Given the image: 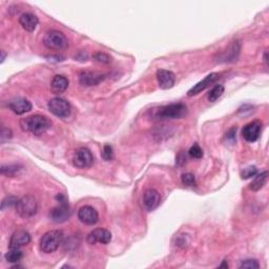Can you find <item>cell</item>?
<instances>
[{
    "label": "cell",
    "instance_id": "6da1fadb",
    "mask_svg": "<svg viewBox=\"0 0 269 269\" xmlns=\"http://www.w3.org/2000/svg\"><path fill=\"white\" fill-rule=\"evenodd\" d=\"M150 114L151 119L158 121L181 119L187 114V107L183 103H171L154 108V110H151Z\"/></svg>",
    "mask_w": 269,
    "mask_h": 269
},
{
    "label": "cell",
    "instance_id": "7a4b0ae2",
    "mask_svg": "<svg viewBox=\"0 0 269 269\" xmlns=\"http://www.w3.org/2000/svg\"><path fill=\"white\" fill-rule=\"evenodd\" d=\"M50 125H52V122L42 115H33L20 121V126L23 130L37 136L45 134Z\"/></svg>",
    "mask_w": 269,
    "mask_h": 269
},
{
    "label": "cell",
    "instance_id": "3957f363",
    "mask_svg": "<svg viewBox=\"0 0 269 269\" xmlns=\"http://www.w3.org/2000/svg\"><path fill=\"white\" fill-rule=\"evenodd\" d=\"M63 232L61 230H50L42 236L40 240V249L45 253L56 251L63 242Z\"/></svg>",
    "mask_w": 269,
    "mask_h": 269
},
{
    "label": "cell",
    "instance_id": "277c9868",
    "mask_svg": "<svg viewBox=\"0 0 269 269\" xmlns=\"http://www.w3.org/2000/svg\"><path fill=\"white\" fill-rule=\"evenodd\" d=\"M56 200L59 203V205L54 207L49 213L50 220L56 223H63L69 220L71 217V209L69 206V203L67 197L64 195L59 194L56 196Z\"/></svg>",
    "mask_w": 269,
    "mask_h": 269
},
{
    "label": "cell",
    "instance_id": "5b68a950",
    "mask_svg": "<svg viewBox=\"0 0 269 269\" xmlns=\"http://www.w3.org/2000/svg\"><path fill=\"white\" fill-rule=\"evenodd\" d=\"M15 207L17 214L21 218H24V219L35 216L38 210L37 201H36V199L31 195H27L23 198H20Z\"/></svg>",
    "mask_w": 269,
    "mask_h": 269
},
{
    "label": "cell",
    "instance_id": "8992f818",
    "mask_svg": "<svg viewBox=\"0 0 269 269\" xmlns=\"http://www.w3.org/2000/svg\"><path fill=\"white\" fill-rule=\"evenodd\" d=\"M43 45L49 49L61 50L69 47V40L65 35L59 31H49L43 38Z\"/></svg>",
    "mask_w": 269,
    "mask_h": 269
},
{
    "label": "cell",
    "instance_id": "52a82bcc",
    "mask_svg": "<svg viewBox=\"0 0 269 269\" xmlns=\"http://www.w3.org/2000/svg\"><path fill=\"white\" fill-rule=\"evenodd\" d=\"M49 110L58 118H68L72 112V106L67 100L56 97L50 99L48 103Z\"/></svg>",
    "mask_w": 269,
    "mask_h": 269
},
{
    "label": "cell",
    "instance_id": "ba28073f",
    "mask_svg": "<svg viewBox=\"0 0 269 269\" xmlns=\"http://www.w3.org/2000/svg\"><path fill=\"white\" fill-rule=\"evenodd\" d=\"M73 163L78 169H89L94 163V156L92 151L86 147L77 149L74 154V158H73Z\"/></svg>",
    "mask_w": 269,
    "mask_h": 269
},
{
    "label": "cell",
    "instance_id": "9c48e42d",
    "mask_svg": "<svg viewBox=\"0 0 269 269\" xmlns=\"http://www.w3.org/2000/svg\"><path fill=\"white\" fill-rule=\"evenodd\" d=\"M78 219L85 225H95L99 221V215L94 207L84 205L78 210Z\"/></svg>",
    "mask_w": 269,
    "mask_h": 269
},
{
    "label": "cell",
    "instance_id": "30bf717a",
    "mask_svg": "<svg viewBox=\"0 0 269 269\" xmlns=\"http://www.w3.org/2000/svg\"><path fill=\"white\" fill-rule=\"evenodd\" d=\"M86 241L89 244H108L112 241V234L110 230L104 229V228H97L91 231L89 236H87Z\"/></svg>",
    "mask_w": 269,
    "mask_h": 269
},
{
    "label": "cell",
    "instance_id": "8fae6325",
    "mask_svg": "<svg viewBox=\"0 0 269 269\" xmlns=\"http://www.w3.org/2000/svg\"><path fill=\"white\" fill-rule=\"evenodd\" d=\"M262 124L260 121H252L246 124L242 129V136L247 142H256L261 135Z\"/></svg>",
    "mask_w": 269,
    "mask_h": 269
},
{
    "label": "cell",
    "instance_id": "7c38bea8",
    "mask_svg": "<svg viewBox=\"0 0 269 269\" xmlns=\"http://www.w3.org/2000/svg\"><path fill=\"white\" fill-rule=\"evenodd\" d=\"M156 76L158 84L162 90H170L176 83V76L171 71L158 70Z\"/></svg>",
    "mask_w": 269,
    "mask_h": 269
},
{
    "label": "cell",
    "instance_id": "4fadbf2b",
    "mask_svg": "<svg viewBox=\"0 0 269 269\" xmlns=\"http://www.w3.org/2000/svg\"><path fill=\"white\" fill-rule=\"evenodd\" d=\"M31 242V235L26 230L19 229L14 232L10 239V248H21Z\"/></svg>",
    "mask_w": 269,
    "mask_h": 269
},
{
    "label": "cell",
    "instance_id": "5bb4252c",
    "mask_svg": "<svg viewBox=\"0 0 269 269\" xmlns=\"http://www.w3.org/2000/svg\"><path fill=\"white\" fill-rule=\"evenodd\" d=\"M160 202H161V197H160V194L156 190L149 188V190L145 191L143 195V204L148 212L155 210L159 206Z\"/></svg>",
    "mask_w": 269,
    "mask_h": 269
},
{
    "label": "cell",
    "instance_id": "9a60e30c",
    "mask_svg": "<svg viewBox=\"0 0 269 269\" xmlns=\"http://www.w3.org/2000/svg\"><path fill=\"white\" fill-rule=\"evenodd\" d=\"M240 49H241L240 42L234 41L226 50H223L221 54L218 55V62H231L237 60L240 54Z\"/></svg>",
    "mask_w": 269,
    "mask_h": 269
},
{
    "label": "cell",
    "instance_id": "2e32d148",
    "mask_svg": "<svg viewBox=\"0 0 269 269\" xmlns=\"http://www.w3.org/2000/svg\"><path fill=\"white\" fill-rule=\"evenodd\" d=\"M218 78H219V74H217V73H212V74L207 75L204 79L202 80V81L198 82L195 86H193L192 89L187 92V95L190 97L198 95V94L202 93L203 91L206 90L208 86H210V84H213Z\"/></svg>",
    "mask_w": 269,
    "mask_h": 269
},
{
    "label": "cell",
    "instance_id": "e0dca14e",
    "mask_svg": "<svg viewBox=\"0 0 269 269\" xmlns=\"http://www.w3.org/2000/svg\"><path fill=\"white\" fill-rule=\"evenodd\" d=\"M9 107L12 112L17 115H24L32 110V103L25 98H15L9 102Z\"/></svg>",
    "mask_w": 269,
    "mask_h": 269
},
{
    "label": "cell",
    "instance_id": "ac0fdd59",
    "mask_svg": "<svg viewBox=\"0 0 269 269\" xmlns=\"http://www.w3.org/2000/svg\"><path fill=\"white\" fill-rule=\"evenodd\" d=\"M103 79H104L103 75L98 74V73H95V72H91V71H84L79 76L80 83L84 86L97 85L100 82H102Z\"/></svg>",
    "mask_w": 269,
    "mask_h": 269
},
{
    "label": "cell",
    "instance_id": "d6986e66",
    "mask_svg": "<svg viewBox=\"0 0 269 269\" xmlns=\"http://www.w3.org/2000/svg\"><path fill=\"white\" fill-rule=\"evenodd\" d=\"M39 20L37 16H35L32 13H24L19 18V24H21L25 31L33 32L37 27Z\"/></svg>",
    "mask_w": 269,
    "mask_h": 269
},
{
    "label": "cell",
    "instance_id": "ffe728a7",
    "mask_svg": "<svg viewBox=\"0 0 269 269\" xmlns=\"http://www.w3.org/2000/svg\"><path fill=\"white\" fill-rule=\"evenodd\" d=\"M69 87V79L62 75H56L50 82V89L55 94H62L68 90Z\"/></svg>",
    "mask_w": 269,
    "mask_h": 269
},
{
    "label": "cell",
    "instance_id": "44dd1931",
    "mask_svg": "<svg viewBox=\"0 0 269 269\" xmlns=\"http://www.w3.org/2000/svg\"><path fill=\"white\" fill-rule=\"evenodd\" d=\"M267 178H268V172L267 171H263L261 173H257L256 176H254V179L252 180V182L249 185V188L253 192H258L260 191L261 188H263V186L266 184L267 182Z\"/></svg>",
    "mask_w": 269,
    "mask_h": 269
},
{
    "label": "cell",
    "instance_id": "7402d4cb",
    "mask_svg": "<svg viewBox=\"0 0 269 269\" xmlns=\"http://www.w3.org/2000/svg\"><path fill=\"white\" fill-rule=\"evenodd\" d=\"M24 253L21 250H19L18 248H11L10 251H8L5 253V261L8 262V263H18V262L23 259Z\"/></svg>",
    "mask_w": 269,
    "mask_h": 269
},
{
    "label": "cell",
    "instance_id": "603a6c76",
    "mask_svg": "<svg viewBox=\"0 0 269 269\" xmlns=\"http://www.w3.org/2000/svg\"><path fill=\"white\" fill-rule=\"evenodd\" d=\"M223 94H224V86L221 84H218L208 93V96H207L208 101H210V102H215V101L219 99Z\"/></svg>",
    "mask_w": 269,
    "mask_h": 269
},
{
    "label": "cell",
    "instance_id": "cb8c5ba5",
    "mask_svg": "<svg viewBox=\"0 0 269 269\" xmlns=\"http://www.w3.org/2000/svg\"><path fill=\"white\" fill-rule=\"evenodd\" d=\"M20 170H21V166H19V165L2 166L1 173L5 174V176H8V177H14V176H16Z\"/></svg>",
    "mask_w": 269,
    "mask_h": 269
},
{
    "label": "cell",
    "instance_id": "d4e9b609",
    "mask_svg": "<svg viewBox=\"0 0 269 269\" xmlns=\"http://www.w3.org/2000/svg\"><path fill=\"white\" fill-rule=\"evenodd\" d=\"M18 200L19 199L14 197V196H8V197H5L3 199V201L1 202V209L4 210L6 208H11L13 206H16Z\"/></svg>",
    "mask_w": 269,
    "mask_h": 269
},
{
    "label": "cell",
    "instance_id": "484cf974",
    "mask_svg": "<svg viewBox=\"0 0 269 269\" xmlns=\"http://www.w3.org/2000/svg\"><path fill=\"white\" fill-rule=\"evenodd\" d=\"M257 173H258V170L256 166H248L241 171V177H242V179L246 180V179L254 177Z\"/></svg>",
    "mask_w": 269,
    "mask_h": 269
},
{
    "label": "cell",
    "instance_id": "4316f807",
    "mask_svg": "<svg viewBox=\"0 0 269 269\" xmlns=\"http://www.w3.org/2000/svg\"><path fill=\"white\" fill-rule=\"evenodd\" d=\"M94 60L99 62V63H110L112 61V58L110 55H107L102 52H98L93 55Z\"/></svg>",
    "mask_w": 269,
    "mask_h": 269
},
{
    "label": "cell",
    "instance_id": "83f0119b",
    "mask_svg": "<svg viewBox=\"0 0 269 269\" xmlns=\"http://www.w3.org/2000/svg\"><path fill=\"white\" fill-rule=\"evenodd\" d=\"M181 180H182V183L186 186H196L197 182H196V178L193 173H183L182 177H181Z\"/></svg>",
    "mask_w": 269,
    "mask_h": 269
},
{
    "label": "cell",
    "instance_id": "f1b7e54d",
    "mask_svg": "<svg viewBox=\"0 0 269 269\" xmlns=\"http://www.w3.org/2000/svg\"><path fill=\"white\" fill-rule=\"evenodd\" d=\"M188 154L194 159H201L203 157V150L198 144H194L190 150H188Z\"/></svg>",
    "mask_w": 269,
    "mask_h": 269
},
{
    "label": "cell",
    "instance_id": "f546056e",
    "mask_svg": "<svg viewBox=\"0 0 269 269\" xmlns=\"http://www.w3.org/2000/svg\"><path fill=\"white\" fill-rule=\"evenodd\" d=\"M102 157L105 160V161H111L114 157V151H113V147L111 145H104L103 147V151H102Z\"/></svg>",
    "mask_w": 269,
    "mask_h": 269
},
{
    "label": "cell",
    "instance_id": "4dcf8cb0",
    "mask_svg": "<svg viewBox=\"0 0 269 269\" xmlns=\"http://www.w3.org/2000/svg\"><path fill=\"white\" fill-rule=\"evenodd\" d=\"M260 264L258 263L257 260H244L241 265H240V268H259Z\"/></svg>",
    "mask_w": 269,
    "mask_h": 269
},
{
    "label": "cell",
    "instance_id": "1f68e13d",
    "mask_svg": "<svg viewBox=\"0 0 269 269\" xmlns=\"http://www.w3.org/2000/svg\"><path fill=\"white\" fill-rule=\"evenodd\" d=\"M12 130L10 128H5V127H2V130H1V141L2 143L5 142L6 140H10L12 138Z\"/></svg>",
    "mask_w": 269,
    "mask_h": 269
},
{
    "label": "cell",
    "instance_id": "d6a6232c",
    "mask_svg": "<svg viewBox=\"0 0 269 269\" xmlns=\"http://www.w3.org/2000/svg\"><path fill=\"white\" fill-rule=\"evenodd\" d=\"M236 133H237V128H231L229 129V132L226 134L227 139H230L231 141H234L236 139Z\"/></svg>",
    "mask_w": 269,
    "mask_h": 269
},
{
    "label": "cell",
    "instance_id": "836d02e7",
    "mask_svg": "<svg viewBox=\"0 0 269 269\" xmlns=\"http://www.w3.org/2000/svg\"><path fill=\"white\" fill-rule=\"evenodd\" d=\"M1 63L4 61V59H5V56H6V54H5V52H4V50H1Z\"/></svg>",
    "mask_w": 269,
    "mask_h": 269
},
{
    "label": "cell",
    "instance_id": "e575fe53",
    "mask_svg": "<svg viewBox=\"0 0 269 269\" xmlns=\"http://www.w3.org/2000/svg\"><path fill=\"white\" fill-rule=\"evenodd\" d=\"M264 61H265V63H267V52H265V54H264Z\"/></svg>",
    "mask_w": 269,
    "mask_h": 269
}]
</instances>
